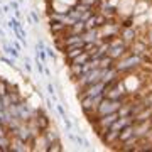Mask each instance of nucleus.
Here are the masks:
<instances>
[{
    "instance_id": "obj_1",
    "label": "nucleus",
    "mask_w": 152,
    "mask_h": 152,
    "mask_svg": "<svg viewBox=\"0 0 152 152\" xmlns=\"http://www.w3.org/2000/svg\"><path fill=\"white\" fill-rule=\"evenodd\" d=\"M124 102H120V100H112V98L105 96L102 100V103L98 105L96 108V113L98 117H102V115H107V113H115V112H118L120 107H122Z\"/></svg>"
},
{
    "instance_id": "obj_2",
    "label": "nucleus",
    "mask_w": 152,
    "mask_h": 152,
    "mask_svg": "<svg viewBox=\"0 0 152 152\" xmlns=\"http://www.w3.org/2000/svg\"><path fill=\"white\" fill-rule=\"evenodd\" d=\"M102 76H103V69H102V68H95V69L85 73L83 76H80V78H78V83H80L81 88H86V86H90V85L100 83L102 81Z\"/></svg>"
},
{
    "instance_id": "obj_3",
    "label": "nucleus",
    "mask_w": 152,
    "mask_h": 152,
    "mask_svg": "<svg viewBox=\"0 0 152 152\" xmlns=\"http://www.w3.org/2000/svg\"><path fill=\"white\" fill-rule=\"evenodd\" d=\"M142 63V58L139 54H134L132 53L129 58H124L122 61H118V64L115 66L117 68V71L118 73H125V71H132V69H135L137 66Z\"/></svg>"
},
{
    "instance_id": "obj_4",
    "label": "nucleus",
    "mask_w": 152,
    "mask_h": 152,
    "mask_svg": "<svg viewBox=\"0 0 152 152\" xmlns=\"http://www.w3.org/2000/svg\"><path fill=\"white\" fill-rule=\"evenodd\" d=\"M105 91V83L100 81V83H95V85H90V86L83 88V95H88V96H98V95H103Z\"/></svg>"
},
{
    "instance_id": "obj_5",
    "label": "nucleus",
    "mask_w": 152,
    "mask_h": 152,
    "mask_svg": "<svg viewBox=\"0 0 152 152\" xmlns=\"http://www.w3.org/2000/svg\"><path fill=\"white\" fill-rule=\"evenodd\" d=\"M14 132H15L17 139H20V140H24V142H29L32 139V130L29 129L27 125H19Z\"/></svg>"
},
{
    "instance_id": "obj_6",
    "label": "nucleus",
    "mask_w": 152,
    "mask_h": 152,
    "mask_svg": "<svg viewBox=\"0 0 152 152\" xmlns=\"http://www.w3.org/2000/svg\"><path fill=\"white\" fill-rule=\"evenodd\" d=\"M132 137H135V125H134V124L127 125L125 129H122V130H120L118 142H122V144H125L127 140H130Z\"/></svg>"
},
{
    "instance_id": "obj_7",
    "label": "nucleus",
    "mask_w": 152,
    "mask_h": 152,
    "mask_svg": "<svg viewBox=\"0 0 152 152\" xmlns=\"http://www.w3.org/2000/svg\"><path fill=\"white\" fill-rule=\"evenodd\" d=\"M85 51V46H69V48H66L64 49V56H66V59L69 61H73L76 58V56H80Z\"/></svg>"
},
{
    "instance_id": "obj_8",
    "label": "nucleus",
    "mask_w": 152,
    "mask_h": 152,
    "mask_svg": "<svg viewBox=\"0 0 152 152\" xmlns=\"http://www.w3.org/2000/svg\"><path fill=\"white\" fill-rule=\"evenodd\" d=\"M49 29H51V32L56 34V36H59V34H63V32H68V26H66L64 22L51 20V26H49Z\"/></svg>"
},
{
    "instance_id": "obj_9",
    "label": "nucleus",
    "mask_w": 152,
    "mask_h": 152,
    "mask_svg": "<svg viewBox=\"0 0 152 152\" xmlns=\"http://www.w3.org/2000/svg\"><path fill=\"white\" fill-rule=\"evenodd\" d=\"M85 31H86V24H85V20H76L73 26L68 27V32L69 34H83Z\"/></svg>"
},
{
    "instance_id": "obj_10",
    "label": "nucleus",
    "mask_w": 152,
    "mask_h": 152,
    "mask_svg": "<svg viewBox=\"0 0 152 152\" xmlns=\"http://www.w3.org/2000/svg\"><path fill=\"white\" fill-rule=\"evenodd\" d=\"M36 124H37V127L41 129V132H44L46 129L49 127V118L44 115L42 110H39V113H37V118H36Z\"/></svg>"
},
{
    "instance_id": "obj_11",
    "label": "nucleus",
    "mask_w": 152,
    "mask_h": 152,
    "mask_svg": "<svg viewBox=\"0 0 152 152\" xmlns=\"http://www.w3.org/2000/svg\"><path fill=\"white\" fill-rule=\"evenodd\" d=\"M113 63H115V59L112 58V56L105 54L103 58H100V61H98V68H102V69H108V68H113Z\"/></svg>"
},
{
    "instance_id": "obj_12",
    "label": "nucleus",
    "mask_w": 152,
    "mask_h": 152,
    "mask_svg": "<svg viewBox=\"0 0 152 152\" xmlns=\"http://www.w3.org/2000/svg\"><path fill=\"white\" fill-rule=\"evenodd\" d=\"M91 59V54L90 53H86V51H83L80 56H76L75 59L71 61V64H75V66H81V64H85L86 61H90Z\"/></svg>"
},
{
    "instance_id": "obj_13",
    "label": "nucleus",
    "mask_w": 152,
    "mask_h": 152,
    "mask_svg": "<svg viewBox=\"0 0 152 152\" xmlns=\"http://www.w3.org/2000/svg\"><path fill=\"white\" fill-rule=\"evenodd\" d=\"M27 142H24V140H20V139H17L15 137V144H12L10 142V151H20V152H24V151H27Z\"/></svg>"
},
{
    "instance_id": "obj_14",
    "label": "nucleus",
    "mask_w": 152,
    "mask_h": 152,
    "mask_svg": "<svg viewBox=\"0 0 152 152\" xmlns=\"http://www.w3.org/2000/svg\"><path fill=\"white\" fill-rule=\"evenodd\" d=\"M122 39H124L125 42L134 41V39H135V31H134V29H125L124 32H122Z\"/></svg>"
},
{
    "instance_id": "obj_15",
    "label": "nucleus",
    "mask_w": 152,
    "mask_h": 152,
    "mask_svg": "<svg viewBox=\"0 0 152 152\" xmlns=\"http://www.w3.org/2000/svg\"><path fill=\"white\" fill-rule=\"evenodd\" d=\"M100 2H102V0H78V4H81V5L88 7V9L98 7V5H100Z\"/></svg>"
},
{
    "instance_id": "obj_16",
    "label": "nucleus",
    "mask_w": 152,
    "mask_h": 152,
    "mask_svg": "<svg viewBox=\"0 0 152 152\" xmlns=\"http://www.w3.org/2000/svg\"><path fill=\"white\" fill-rule=\"evenodd\" d=\"M48 151H49V152H59V151H63V147H61L59 140L51 142V144H49V147H48Z\"/></svg>"
},
{
    "instance_id": "obj_17",
    "label": "nucleus",
    "mask_w": 152,
    "mask_h": 152,
    "mask_svg": "<svg viewBox=\"0 0 152 152\" xmlns=\"http://www.w3.org/2000/svg\"><path fill=\"white\" fill-rule=\"evenodd\" d=\"M5 53H9V54H12L14 58H19V51H17L15 48H10V46H5Z\"/></svg>"
},
{
    "instance_id": "obj_18",
    "label": "nucleus",
    "mask_w": 152,
    "mask_h": 152,
    "mask_svg": "<svg viewBox=\"0 0 152 152\" xmlns=\"http://www.w3.org/2000/svg\"><path fill=\"white\" fill-rule=\"evenodd\" d=\"M7 93H9L7 91V83L0 80V96H5Z\"/></svg>"
},
{
    "instance_id": "obj_19",
    "label": "nucleus",
    "mask_w": 152,
    "mask_h": 152,
    "mask_svg": "<svg viewBox=\"0 0 152 152\" xmlns=\"http://www.w3.org/2000/svg\"><path fill=\"white\" fill-rule=\"evenodd\" d=\"M76 144H78L80 147H85V145H88V142L85 140V139H83L81 135H76Z\"/></svg>"
},
{
    "instance_id": "obj_20",
    "label": "nucleus",
    "mask_w": 152,
    "mask_h": 152,
    "mask_svg": "<svg viewBox=\"0 0 152 152\" xmlns=\"http://www.w3.org/2000/svg\"><path fill=\"white\" fill-rule=\"evenodd\" d=\"M56 108H58V112H59V115L63 117V118H64V117H68V115H66V110H64V107H63L61 103H56Z\"/></svg>"
},
{
    "instance_id": "obj_21",
    "label": "nucleus",
    "mask_w": 152,
    "mask_h": 152,
    "mask_svg": "<svg viewBox=\"0 0 152 152\" xmlns=\"http://www.w3.org/2000/svg\"><path fill=\"white\" fill-rule=\"evenodd\" d=\"M63 122H64V125H66V130L69 132L71 129H73V124H71V120L68 118V117H64V118H63Z\"/></svg>"
},
{
    "instance_id": "obj_22",
    "label": "nucleus",
    "mask_w": 152,
    "mask_h": 152,
    "mask_svg": "<svg viewBox=\"0 0 152 152\" xmlns=\"http://www.w3.org/2000/svg\"><path fill=\"white\" fill-rule=\"evenodd\" d=\"M36 68H37V71H39V73H44L42 61H39V56H37V59H36Z\"/></svg>"
},
{
    "instance_id": "obj_23",
    "label": "nucleus",
    "mask_w": 152,
    "mask_h": 152,
    "mask_svg": "<svg viewBox=\"0 0 152 152\" xmlns=\"http://www.w3.org/2000/svg\"><path fill=\"white\" fill-rule=\"evenodd\" d=\"M46 54H48L49 58H53V59H56V53H54V49H51V48H46Z\"/></svg>"
},
{
    "instance_id": "obj_24",
    "label": "nucleus",
    "mask_w": 152,
    "mask_h": 152,
    "mask_svg": "<svg viewBox=\"0 0 152 152\" xmlns=\"http://www.w3.org/2000/svg\"><path fill=\"white\" fill-rule=\"evenodd\" d=\"M36 48H37V53H39V51H46V46H44V42H42V41H39Z\"/></svg>"
},
{
    "instance_id": "obj_25",
    "label": "nucleus",
    "mask_w": 152,
    "mask_h": 152,
    "mask_svg": "<svg viewBox=\"0 0 152 152\" xmlns=\"http://www.w3.org/2000/svg\"><path fill=\"white\" fill-rule=\"evenodd\" d=\"M31 15H32V20L36 22V24H39V15H37V14H36V12H32Z\"/></svg>"
},
{
    "instance_id": "obj_26",
    "label": "nucleus",
    "mask_w": 152,
    "mask_h": 152,
    "mask_svg": "<svg viewBox=\"0 0 152 152\" xmlns=\"http://www.w3.org/2000/svg\"><path fill=\"white\" fill-rule=\"evenodd\" d=\"M10 7H12V9H14V10H19V4H17V2H12V4H10Z\"/></svg>"
}]
</instances>
